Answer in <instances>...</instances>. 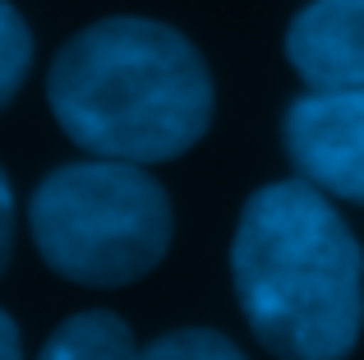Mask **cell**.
Segmentation results:
<instances>
[{"label":"cell","mask_w":364,"mask_h":360,"mask_svg":"<svg viewBox=\"0 0 364 360\" xmlns=\"http://www.w3.org/2000/svg\"><path fill=\"white\" fill-rule=\"evenodd\" d=\"M245 324L277 360H346L364 328V254L309 180L249 194L231 240Z\"/></svg>","instance_id":"6da1fadb"},{"label":"cell","mask_w":364,"mask_h":360,"mask_svg":"<svg viewBox=\"0 0 364 360\" xmlns=\"http://www.w3.org/2000/svg\"><path fill=\"white\" fill-rule=\"evenodd\" d=\"M46 102L92 157L171 162L213 125V74L185 33L157 18H102L55 51Z\"/></svg>","instance_id":"7a4b0ae2"},{"label":"cell","mask_w":364,"mask_h":360,"mask_svg":"<svg viewBox=\"0 0 364 360\" xmlns=\"http://www.w3.org/2000/svg\"><path fill=\"white\" fill-rule=\"evenodd\" d=\"M37 254L79 287H129L171 250V198L139 162L92 157L55 166L28 203Z\"/></svg>","instance_id":"3957f363"},{"label":"cell","mask_w":364,"mask_h":360,"mask_svg":"<svg viewBox=\"0 0 364 360\" xmlns=\"http://www.w3.org/2000/svg\"><path fill=\"white\" fill-rule=\"evenodd\" d=\"M286 153L300 180L364 203V88H314L286 111Z\"/></svg>","instance_id":"277c9868"},{"label":"cell","mask_w":364,"mask_h":360,"mask_svg":"<svg viewBox=\"0 0 364 360\" xmlns=\"http://www.w3.org/2000/svg\"><path fill=\"white\" fill-rule=\"evenodd\" d=\"M286 60L309 88H364V0H314L286 28Z\"/></svg>","instance_id":"5b68a950"},{"label":"cell","mask_w":364,"mask_h":360,"mask_svg":"<svg viewBox=\"0 0 364 360\" xmlns=\"http://www.w3.org/2000/svg\"><path fill=\"white\" fill-rule=\"evenodd\" d=\"M37 360H139L129 324L107 309H88V314H74L46 337L42 356Z\"/></svg>","instance_id":"8992f818"},{"label":"cell","mask_w":364,"mask_h":360,"mask_svg":"<svg viewBox=\"0 0 364 360\" xmlns=\"http://www.w3.org/2000/svg\"><path fill=\"white\" fill-rule=\"evenodd\" d=\"M28 70H33V33H28L23 14L9 0H0V111L23 88Z\"/></svg>","instance_id":"52a82bcc"},{"label":"cell","mask_w":364,"mask_h":360,"mask_svg":"<svg viewBox=\"0 0 364 360\" xmlns=\"http://www.w3.org/2000/svg\"><path fill=\"white\" fill-rule=\"evenodd\" d=\"M139 360H245V351L217 328H176L143 346Z\"/></svg>","instance_id":"ba28073f"},{"label":"cell","mask_w":364,"mask_h":360,"mask_svg":"<svg viewBox=\"0 0 364 360\" xmlns=\"http://www.w3.org/2000/svg\"><path fill=\"white\" fill-rule=\"evenodd\" d=\"M9 259H14V189H9V176L0 171V277Z\"/></svg>","instance_id":"9c48e42d"},{"label":"cell","mask_w":364,"mask_h":360,"mask_svg":"<svg viewBox=\"0 0 364 360\" xmlns=\"http://www.w3.org/2000/svg\"><path fill=\"white\" fill-rule=\"evenodd\" d=\"M0 360H23V346H18V328L14 319L0 309Z\"/></svg>","instance_id":"30bf717a"}]
</instances>
